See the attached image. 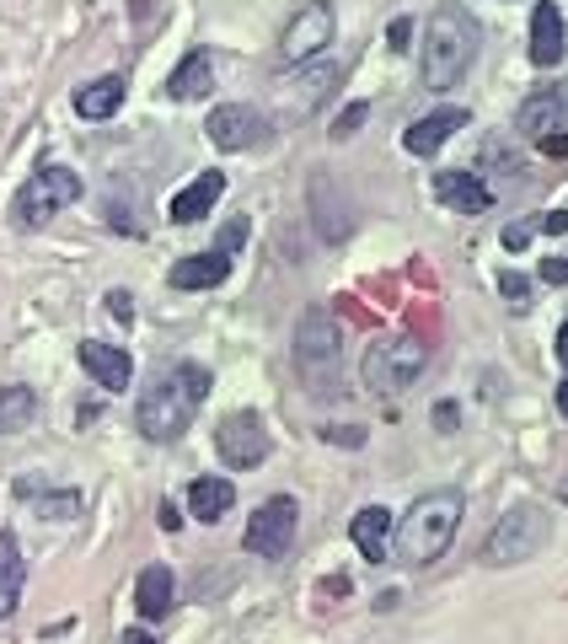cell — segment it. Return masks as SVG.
<instances>
[{"label": "cell", "instance_id": "obj_26", "mask_svg": "<svg viewBox=\"0 0 568 644\" xmlns=\"http://www.w3.org/2000/svg\"><path fill=\"white\" fill-rule=\"evenodd\" d=\"M38 419V392L33 386H0V436H22Z\"/></svg>", "mask_w": 568, "mask_h": 644}, {"label": "cell", "instance_id": "obj_32", "mask_svg": "<svg viewBox=\"0 0 568 644\" xmlns=\"http://www.w3.org/2000/svg\"><path fill=\"white\" fill-rule=\"evenodd\" d=\"M386 38H391V49H397V55H402V49H408V38H413V22H408V16H397V22H391V33H386Z\"/></svg>", "mask_w": 568, "mask_h": 644}, {"label": "cell", "instance_id": "obj_37", "mask_svg": "<svg viewBox=\"0 0 568 644\" xmlns=\"http://www.w3.org/2000/svg\"><path fill=\"white\" fill-rule=\"evenodd\" d=\"M547 156H568V134H547V140H536Z\"/></svg>", "mask_w": 568, "mask_h": 644}, {"label": "cell", "instance_id": "obj_30", "mask_svg": "<svg viewBox=\"0 0 568 644\" xmlns=\"http://www.w3.org/2000/svg\"><path fill=\"white\" fill-rule=\"evenodd\" d=\"M242 242H247V220H231V226H226V231H220V248H215V253H237V248H242Z\"/></svg>", "mask_w": 568, "mask_h": 644}, {"label": "cell", "instance_id": "obj_13", "mask_svg": "<svg viewBox=\"0 0 568 644\" xmlns=\"http://www.w3.org/2000/svg\"><path fill=\"white\" fill-rule=\"evenodd\" d=\"M81 366H86L92 382L108 386V392H124V386L134 382V360H129V349L102 344V338H86V344H81Z\"/></svg>", "mask_w": 568, "mask_h": 644}, {"label": "cell", "instance_id": "obj_29", "mask_svg": "<svg viewBox=\"0 0 568 644\" xmlns=\"http://www.w3.org/2000/svg\"><path fill=\"white\" fill-rule=\"evenodd\" d=\"M499 290L509 296V307H525V296H531V279H525V274H515V269H499Z\"/></svg>", "mask_w": 568, "mask_h": 644}, {"label": "cell", "instance_id": "obj_36", "mask_svg": "<svg viewBox=\"0 0 568 644\" xmlns=\"http://www.w3.org/2000/svg\"><path fill=\"white\" fill-rule=\"evenodd\" d=\"M316 596H322V601H327V596H349V580H343V575L322 580V585H316Z\"/></svg>", "mask_w": 568, "mask_h": 644}, {"label": "cell", "instance_id": "obj_44", "mask_svg": "<svg viewBox=\"0 0 568 644\" xmlns=\"http://www.w3.org/2000/svg\"><path fill=\"white\" fill-rule=\"evenodd\" d=\"M564 505H568V478H564Z\"/></svg>", "mask_w": 568, "mask_h": 644}, {"label": "cell", "instance_id": "obj_18", "mask_svg": "<svg viewBox=\"0 0 568 644\" xmlns=\"http://www.w3.org/2000/svg\"><path fill=\"white\" fill-rule=\"evenodd\" d=\"M220 193H226V172H198L189 189L167 204V215H172L178 226H193V220H204V215L220 204Z\"/></svg>", "mask_w": 568, "mask_h": 644}, {"label": "cell", "instance_id": "obj_40", "mask_svg": "<svg viewBox=\"0 0 568 644\" xmlns=\"http://www.w3.org/2000/svg\"><path fill=\"white\" fill-rule=\"evenodd\" d=\"M435 425H440V430H450V425H456V408H450V403H440V408H435Z\"/></svg>", "mask_w": 568, "mask_h": 644}, {"label": "cell", "instance_id": "obj_34", "mask_svg": "<svg viewBox=\"0 0 568 644\" xmlns=\"http://www.w3.org/2000/svg\"><path fill=\"white\" fill-rule=\"evenodd\" d=\"M108 312H113L119 322L134 318V307H129V290H108Z\"/></svg>", "mask_w": 568, "mask_h": 644}, {"label": "cell", "instance_id": "obj_11", "mask_svg": "<svg viewBox=\"0 0 568 644\" xmlns=\"http://www.w3.org/2000/svg\"><path fill=\"white\" fill-rule=\"evenodd\" d=\"M204 134H209V145H220V151H253V145L268 140V119H263L257 108H247V103H220V108L209 114Z\"/></svg>", "mask_w": 568, "mask_h": 644}, {"label": "cell", "instance_id": "obj_4", "mask_svg": "<svg viewBox=\"0 0 568 644\" xmlns=\"http://www.w3.org/2000/svg\"><path fill=\"white\" fill-rule=\"evenodd\" d=\"M338 366H343V327L327 307H306L295 322V371L306 392H333Z\"/></svg>", "mask_w": 568, "mask_h": 644}, {"label": "cell", "instance_id": "obj_31", "mask_svg": "<svg viewBox=\"0 0 568 644\" xmlns=\"http://www.w3.org/2000/svg\"><path fill=\"white\" fill-rule=\"evenodd\" d=\"M322 441H338V446H365V430H354V425H333V430H322Z\"/></svg>", "mask_w": 568, "mask_h": 644}, {"label": "cell", "instance_id": "obj_15", "mask_svg": "<svg viewBox=\"0 0 568 644\" xmlns=\"http://www.w3.org/2000/svg\"><path fill=\"white\" fill-rule=\"evenodd\" d=\"M564 11L553 5V0H536V11H531V60L542 64V70H553V64L564 60Z\"/></svg>", "mask_w": 568, "mask_h": 644}, {"label": "cell", "instance_id": "obj_3", "mask_svg": "<svg viewBox=\"0 0 568 644\" xmlns=\"http://www.w3.org/2000/svg\"><path fill=\"white\" fill-rule=\"evenodd\" d=\"M461 511H467L461 489H430V494H419L408 511L391 521L397 526V559L402 564H419V570L435 564L445 548H450L456 526H461Z\"/></svg>", "mask_w": 568, "mask_h": 644}, {"label": "cell", "instance_id": "obj_28", "mask_svg": "<svg viewBox=\"0 0 568 644\" xmlns=\"http://www.w3.org/2000/svg\"><path fill=\"white\" fill-rule=\"evenodd\" d=\"M365 119H371V103H349V108H343V114L333 119V140H354Z\"/></svg>", "mask_w": 568, "mask_h": 644}, {"label": "cell", "instance_id": "obj_1", "mask_svg": "<svg viewBox=\"0 0 568 644\" xmlns=\"http://www.w3.org/2000/svg\"><path fill=\"white\" fill-rule=\"evenodd\" d=\"M209 397V371L198 360H178L172 371H161L156 382L140 392V408H134V425L145 441H178L193 425L198 403Z\"/></svg>", "mask_w": 568, "mask_h": 644}, {"label": "cell", "instance_id": "obj_21", "mask_svg": "<svg viewBox=\"0 0 568 644\" xmlns=\"http://www.w3.org/2000/svg\"><path fill=\"white\" fill-rule=\"evenodd\" d=\"M226 274H231V258L226 253H189L172 263V285L178 290H215Z\"/></svg>", "mask_w": 568, "mask_h": 644}, {"label": "cell", "instance_id": "obj_41", "mask_svg": "<svg viewBox=\"0 0 568 644\" xmlns=\"http://www.w3.org/2000/svg\"><path fill=\"white\" fill-rule=\"evenodd\" d=\"M119 644H156V640H150L145 629H124V640H119Z\"/></svg>", "mask_w": 568, "mask_h": 644}, {"label": "cell", "instance_id": "obj_22", "mask_svg": "<svg viewBox=\"0 0 568 644\" xmlns=\"http://www.w3.org/2000/svg\"><path fill=\"white\" fill-rule=\"evenodd\" d=\"M124 75H97V81H86L81 92H75V114L81 119H113L119 108H124Z\"/></svg>", "mask_w": 568, "mask_h": 644}, {"label": "cell", "instance_id": "obj_7", "mask_svg": "<svg viewBox=\"0 0 568 644\" xmlns=\"http://www.w3.org/2000/svg\"><path fill=\"white\" fill-rule=\"evenodd\" d=\"M75 199H81V178L70 167H38L16 193V226H44Z\"/></svg>", "mask_w": 568, "mask_h": 644}, {"label": "cell", "instance_id": "obj_24", "mask_svg": "<svg viewBox=\"0 0 568 644\" xmlns=\"http://www.w3.org/2000/svg\"><path fill=\"white\" fill-rule=\"evenodd\" d=\"M22 580H27V559H22V542L11 532H0V618L16 612L22 601Z\"/></svg>", "mask_w": 568, "mask_h": 644}, {"label": "cell", "instance_id": "obj_25", "mask_svg": "<svg viewBox=\"0 0 568 644\" xmlns=\"http://www.w3.org/2000/svg\"><path fill=\"white\" fill-rule=\"evenodd\" d=\"M231 505H237L231 478H193L189 484V511L198 515V521H220Z\"/></svg>", "mask_w": 568, "mask_h": 644}, {"label": "cell", "instance_id": "obj_42", "mask_svg": "<svg viewBox=\"0 0 568 644\" xmlns=\"http://www.w3.org/2000/svg\"><path fill=\"white\" fill-rule=\"evenodd\" d=\"M558 360H564V366H568V322H564V327H558Z\"/></svg>", "mask_w": 568, "mask_h": 644}, {"label": "cell", "instance_id": "obj_10", "mask_svg": "<svg viewBox=\"0 0 568 644\" xmlns=\"http://www.w3.org/2000/svg\"><path fill=\"white\" fill-rule=\"evenodd\" d=\"M215 451H220V462L237 467V473H247V467H257V462H268V430H263V419H257L253 408L226 414L220 430H215Z\"/></svg>", "mask_w": 568, "mask_h": 644}, {"label": "cell", "instance_id": "obj_2", "mask_svg": "<svg viewBox=\"0 0 568 644\" xmlns=\"http://www.w3.org/2000/svg\"><path fill=\"white\" fill-rule=\"evenodd\" d=\"M478 44H483V27L467 5H435L430 27H424V55H419V75L430 92H450L461 86V75L478 60Z\"/></svg>", "mask_w": 568, "mask_h": 644}, {"label": "cell", "instance_id": "obj_8", "mask_svg": "<svg viewBox=\"0 0 568 644\" xmlns=\"http://www.w3.org/2000/svg\"><path fill=\"white\" fill-rule=\"evenodd\" d=\"M295 526H301L295 500H290V494H274V500H263L253 511L247 532H242V548L257 553V559H285V553L295 548Z\"/></svg>", "mask_w": 568, "mask_h": 644}, {"label": "cell", "instance_id": "obj_12", "mask_svg": "<svg viewBox=\"0 0 568 644\" xmlns=\"http://www.w3.org/2000/svg\"><path fill=\"white\" fill-rule=\"evenodd\" d=\"M515 129L525 140H547V134H568V92L564 86H542L520 103L515 114Z\"/></svg>", "mask_w": 568, "mask_h": 644}, {"label": "cell", "instance_id": "obj_43", "mask_svg": "<svg viewBox=\"0 0 568 644\" xmlns=\"http://www.w3.org/2000/svg\"><path fill=\"white\" fill-rule=\"evenodd\" d=\"M558 408H564V414H568V382L558 386Z\"/></svg>", "mask_w": 568, "mask_h": 644}, {"label": "cell", "instance_id": "obj_19", "mask_svg": "<svg viewBox=\"0 0 568 644\" xmlns=\"http://www.w3.org/2000/svg\"><path fill=\"white\" fill-rule=\"evenodd\" d=\"M172 570L167 564H150V570H140V580H134V607H140V618L145 623H161L167 612H172Z\"/></svg>", "mask_w": 568, "mask_h": 644}, {"label": "cell", "instance_id": "obj_20", "mask_svg": "<svg viewBox=\"0 0 568 644\" xmlns=\"http://www.w3.org/2000/svg\"><path fill=\"white\" fill-rule=\"evenodd\" d=\"M391 521H397V515L386 511V505H365V511H360L354 521H349V537H354V548H360V553H365L371 564H380V559H391V553H386V537H391Z\"/></svg>", "mask_w": 568, "mask_h": 644}, {"label": "cell", "instance_id": "obj_27", "mask_svg": "<svg viewBox=\"0 0 568 644\" xmlns=\"http://www.w3.org/2000/svg\"><path fill=\"white\" fill-rule=\"evenodd\" d=\"M75 511H81V494H75V489H60V494H44V500H38V515H44V521H70Z\"/></svg>", "mask_w": 568, "mask_h": 644}, {"label": "cell", "instance_id": "obj_23", "mask_svg": "<svg viewBox=\"0 0 568 644\" xmlns=\"http://www.w3.org/2000/svg\"><path fill=\"white\" fill-rule=\"evenodd\" d=\"M209 86H215V60H209L204 49H193L189 60L167 75V92H172L178 103H198V97H209Z\"/></svg>", "mask_w": 568, "mask_h": 644}, {"label": "cell", "instance_id": "obj_9", "mask_svg": "<svg viewBox=\"0 0 568 644\" xmlns=\"http://www.w3.org/2000/svg\"><path fill=\"white\" fill-rule=\"evenodd\" d=\"M333 33H338L333 5H327V0H306V5L285 22V33H279V55H285V64H312L316 55L333 44Z\"/></svg>", "mask_w": 568, "mask_h": 644}, {"label": "cell", "instance_id": "obj_39", "mask_svg": "<svg viewBox=\"0 0 568 644\" xmlns=\"http://www.w3.org/2000/svg\"><path fill=\"white\" fill-rule=\"evenodd\" d=\"M161 526H167V532H178V526H183V515H178V505H172V500L161 505Z\"/></svg>", "mask_w": 568, "mask_h": 644}, {"label": "cell", "instance_id": "obj_17", "mask_svg": "<svg viewBox=\"0 0 568 644\" xmlns=\"http://www.w3.org/2000/svg\"><path fill=\"white\" fill-rule=\"evenodd\" d=\"M338 75H343L338 64H312V70H301V75L285 86V114H290V119H306L316 103L338 86Z\"/></svg>", "mask_w": 568, "mask_h": 644}, {"label": "cell", "instance_id": "obj_6", "mask_svg": "<svg viewBox=\"0 0 568 644\" xmlns=\"http://www.w3.org/2000/svg\"><path fill=\"white\" fill-rule=\"evenodd\" d=\"M547 511L542 505H509L499 521H494V532L483 537V564H494V570H509V564H525V559H536L542 553V542H547Z\"/></svg>", "mask_w": 568, "mask_h": 644}, {"label": "cell", "instance_id": "obj_16", "mask_svg": "<svg viewBox=\"0 0 568 644\" xmlns=\"http://www.w3.org/2000/svg\"><path fill=\"white\" fill-rule=\"evenodd\" d=\"M435 193L456 215H488V204H494V193L478 172H435Z\"/></svg>", "mask_w": 568, "mask_h": 644}, {"label": "cell", "instance_id": "obj_35", "mask_svg": "<svg viewBox=\"0 0 568 644\" xmlns=\"http://www.w3.org/2000/svg\"><path fill=\"white\" fill-rule=\"evenodd\" d=\"M536 226H542V231H553V237H564V231H568V210H547Z\"/></svg>", "mask_w": 568, "mask_h": 644}, {"label": "cell", "instance_id": "obj_33", "mask_svg": "<svg viewBox=\"0 0 568 644\" xmlns=\"http://www.w3.org/2000/svg\"><path fill=\"white\" fill-rule=\"evenodd\" d=\"M542 279H547V285H568V258H547V263H542Z\"/></svg>", "mask_w": 568, "mask_h": 644}, {"label": "cell", "instance_id": "obj_14", "mask_svg": "<svg viewBox=\"0 0 568 644\" xmlns=\"http://www.w3.org/2000/svg\"><path fill=\"white\" fill-rule=\"evenodd\" d=\"M467 124H472L467 108H435V114H424L419 124L402 134V145H408V156H435L445 140H450L456 129H467Z\"/></svg>", "mask_w": 568, "mask_h": 644}, {"label": "cell", "instance_id": "obj_5", "mask_svg": "<svg viewBox=\"0 0 568 644\" xmlns=\"http://www.w3.org/2000/svg\"><path fill=\"white\" fill-rule=\"evenodd\" d=\"M424 366H430V344L424 338H413V333H397V338H376L371 349H365V366H360V377L371 392L380 397H397L402 386H413L424 377Z\"/></svg>", "mask_w": 568, "mask_h": 644}, {"label": "cell", "instance_id": "obj_38", "mask_svg": "<svg viewBox=\"0 0 568 644\" xmlns=\"http://www.w3.org/2000/svg\"><path fill=\"white\" fill-rule=\"evenodd\" d=\"M531 242V226H509L505 231V248H525Z\"/></svg>", "mask_w": 568, "mask_h": 644}]
</instances>
